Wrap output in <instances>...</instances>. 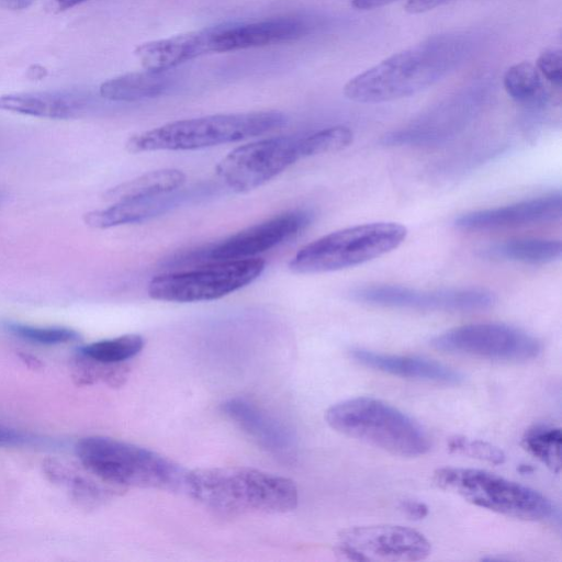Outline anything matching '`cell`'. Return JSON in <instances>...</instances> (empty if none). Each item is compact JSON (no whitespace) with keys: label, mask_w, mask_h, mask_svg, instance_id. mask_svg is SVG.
I'll return each instance as SVG.
<instances>
[{"label":"cell","mask_w":562,"mask_h":562,"mask_svg":"<svg viewBox=\"0 0 562 562\" xmlns=\"http://www.w3.org/2000/svg\"><path fill=\"white\" fill-rule=\"evenodd\" d=\"M184 490L198 503L222 515L286 513L299 502L292 480L247 467L188 471Z\"/></svg>","instance_id":"2"},{"label":"cell","mask_w":562,"mask_h":562,"mask_svg":"<svg viewBox=\"0 0 562 562\" xmlns=\"http://www.w3.org/2000/svg\"><path fill=\"white\" fill-rule=\"evenodd\" d=\"M537 69L548 81L560 87L562 83V52L560 49H547L542 52L537 61Z\"/></svg>","instance_id":"30"},{"label":"cell","mask_w":562,"mask_h":562,"mask_svg":"<svg viewBox=\"0 0 562 562\" xmlns=\"http://www.w3.org/2000/svg\"><path fill=\"white\" fill-rule=\"evenodd\" d=\"M400 508L413 519H423L428 514V507L424 503L413 499L402 501Z\"/></svg>","instance_id":"31"},{"label":"cell","mask_w":562,"mask_h":562,"mask_svg":"<svg viewBox=\"0 0 562 562\" xmlns=\"http://www.w3.org/2000/svg\"><path fill=\"white\" fill-rule=\"evenodd\" d=\"M447 1L448 0H407L404 4V10L412 14L424 13Z\"/></svg>","instance_id":"32"},{"label":"cell","mask_w":562,"mask_h":562,"mask_svg":"<svg viewBox=\"0 0 562 562\" xmlns=\"http://www.w3.org/2000/svg\"><path fill=\"white\" fill-rule=\"evenodd\" d=\"M308 211L293 210L249 226L194 254V260L214 261L250 258L292 238L311 223Z\"/></svg>","instance_id":"13"},{"label":"cell","mask_w":562,"mask_h":562,"mask_svg":"<svg viewBox=\"0 0 562 562\" xmlns=\"http://www.w3.org/2000/svg\"><path fill=\"white\" fill-rule=\"evenodd\" d=\"M353 142L352 131L344 125H335L300 137L303 158L336 153L349 147Z\"/></svg>","instance_id":"27"},{"label":"cell","mask_w":562,"mask_h":562,"mask_svg":"<svg viewBox=\"0 0 562 562\" xmlns=\"http://www.w3.org/2000/svg\"><path fill=\"white\" fill-rule=\"evenodd\" d=\"M29 76L32 78V79H40L42 78L43 76H45V69L38 65H34L32 66L30 69H29Z\"/></svg>","instance_id":"38"},{"label":"cell","mask_w":562,"mask_h":562,"mask_svg":"<svg viewBox=\"0 0 562 562\" xmlns=\"http://www.w3.org/2000/svg\"><path fill=\"white\" fill-rule=\"evenodd\" d=\"M395 0H351V5L357 10H372L386 5Z\"/></svg>","instance_id":"35"},{"label":"cell","mask_w":562,"mask_h":562,"mask_svg":"<svg viewBox=\"0 0 562 562\" xmlns=\"http://www.w3.org/2000/svg\"><path fill=\"white\" fill-rule=\"evenodd\" d=\"M325 419L334 430L391 454L418 457L430 449L428 435L414 419L374 397L336 403L326 411Z\"/></svg>","instance_id":"5"},{"label":"cell","mask_w":562,"mask_h":562,"mask_svg":"<svg viewBox=\"0 0 562 562\" xmlns=\"http://www.w3.org/2000/svg\"><path fill=\"white\" fill-rule=\"evenodd\" d=\"M170 87L171 78L166 72L144 70L105 80L101 83L99 93L110 101L133 102L159 97Z\"/></svg>","instance_id":"21"},{"label":"cell","mask_w":562,"mask_h":562,"mask_svg":"<svg viewBox=\"0 0 562 562\" xmlns=\"http://www.w3.org/2000/svg\"><path fill=\"white\" fill-rule=\"evenodd\" d=\"M439 351L498 361H527L541 352L529 333L501 323H475L446 330L430 340Z\"/></svg>","instance_id":"9"},{"label":"cell","mask_w":562,"mask_h":562,"mask_svg":"<svg viewBox=\"0 0 562 562\" xmlns=\"http://www.w3.org/2000/svg\"><path fill=\"white\" fill-rule=\"evenodd\" d=\"M562 195L553 192L509 205L468 212L454 220L464 232H488L560 221Z\"/></svg>","instance_id":"14"},{"label":"cell","mask_w":562,"mask_h":562,"mask_svg":"<svg viewBox=\"0 0 562 562\" xmlns=\"http://www.w3.org/2000/svg\"><path fill=\"white\" fill-rule=\"evenodd\" d=\"M34 0H0V7L9 10H23L33 4Z\"/></svg>","instance_id":"36"},{"label":"cell","mask_w":562,"mask_h":562,"mask_svg":"<svg viewBox=\"0 0 562 562\" xmlns=\"http://www.w3.org/2000/svg\"><path fill=\"white\" fill-rule=\"evenodd\" d=\"M0 202H1V194H0Z\"/></svg>","instance_id":"39"},{"label":"cell","mask_w":562,"mask_h":562,"mask_svg":"<svg viewBox=\"0 0 562 562\" xmlns=\"http://www.w3.org/2000/svg\"><path fill=\"white\" fill-rule=\"evenodd\" d=\"M213 29L214 26L143 43L136 47L135 56L145 70L166 72L211 53Z\"/></svg>","instance_id":"18"},{"label":"cell","mask_w":562,"mask_h":562,"mask_svg":"<svg viewBox=\"0 0 562 562\" xmlns=\"http://www.w3.org/2000/svg\"><path fill=\"white\" fill-rule=\"evenodd\" d=\"M432 481L472 505L508 517L535 521L552 514L551 502L538 491L485 470L445 467L435 471Z\"/></svg>","instance_id":"7"},{"label":"cell","mask_w":562,"mask_h":562,"mask_svg":"<svg viewBox=\"0 0 562 562\" xmlns=\"http://www.w3.org/2000/svg\"><path fill=\"white\" fill-rule=\"evenodd\" d=\"M89 0H44L45 7L52 12H61Z\"/></svg>","instance_id":"34"},{"label":"cell","mask_w":562,"mask_h":562,"mask_svg":"<svg viewBox=\"0 0 562 562\" xmlns=\"http://www.w3.org/2000/svg\"><path fill=\"white\" fill-rule=\"evenodd\" d=\"M266 262L256 257L207 261L194 269L154 277L147 285L156 301L193 303L212 301L255 281Z\"/></svg>","instance_id":"8"},{"label":"cell","mask_w":562,"mask_h":562,"mask_svg":"<svg viewBox=\"0 0 562 562\" xmlns=\"http://www.w3.org/2000/svg\"><path fill=\"white\" fill-rule=\"evenodd\" d=\"M286 123L279 111L213 114L170 122L128 138L133 154L156 150H192L235 143L274 131Z\"/></svg>","instance_id":"4"},{"label":"cell","mask_w":562,"mask_h":562,"mask_svg":"<svg viewBox=\"0 0 562 562\" xmlns=\"http://www.w3.org/2000/svg\"><path fill=\"white\" fill-rule=\"evenodd\" d=\"M27 436L15 429L0 427V447L20 446L27 441Z\"/></svg>","instance_id":"33"},{"label":"cell","mask_w":562,"mask_h":562,"mask_svg":"<svg viewBox=\"0 0 562 562\" xmlns=\"http://www.w3.org/2000/svg\"><path fill=\"white\" fill-rule=\"evenodd\" d=\"M221 409L236 426L260 447L279 458H288L294 449L291 431L256 404L234 397L222 403Z\"/></svg>","instance_id":"16"},{"label":"cell","mask_w":562,"mask_h":562,"mask_svg":"<svg viewBox=\"0 0 562 562\" xmlns=\"http://www.w3.org/2000/svg\"><path fill=\"white\" fill-rule=\"evenodd\" d=\"M561 429L544 424L529 427L521 438L524 449L554 473L561 471Z\"/></svg>","instance_id":"24"},{"label":"cell","mask_w":562,"mask_h":562,"mask_svg":"<svg viewBox=\"0 0 562 562\" xmlns=\"http://www.w3.org/2000/svg\"><path fill=\"white\" fill-rule=\"evenodd\" d=\"M307 29L305 20L297 16L217 25L211 37V53L237 52L290 42L303 36Z\"/></svg>","instance_id":"15"},{"label":"cell","mask_w":562,"mask_h":562,"mask_svg":"<svg viewBox=\"0 0 562 562\" xmlns=\"http://www.w3.org/2000/svg\"><path fill=\"white\" fill-rule=\"evenodd\" d=\"M19 357L21 360L31 369H40L42 368L43 363L40 359L36 357L29 355V353H20Z\"/></svg>","instance_id":"37"},{"label":"cell","mask_w":562,"mask_h":562,"mask_svg":"<svg viewBox=\"0 0 562 562\" xmlns=\"http://www.w3.org/2000/svg\"><path fill=\"white\" fill-rule=\"evenodd\" d=\"M465 46L458 36L428 38L355 76L345 85L344 94L366 104L414 95L446 77L464 57Z\"/></svg>","instance_id":"1"},{"label":"cell","mask_w":562,"mask_h":562,"mask_svg":"<svg viewBox=\"0 0 562 562\" xmlns=\"http://www.w3.org/2000/svg\"><path fill=\"white\" fill-rule=\"evenodd\" d=\"M186 180V175L179 169H158L111 188L105 193V198L117 202L161 195L177 191Z\"/></svg>","instance_id":"23"},{"label":"cell","mask_w":562,"mask_h":562,"mask_svg":"<svg viewBox=\"0 0 562 562\" xmlns=\"http://www.w3.org/2000/svg\"><path fill=\"white\" fill-rule=\"evenodd\" d=\"M87 99L71 91L20 92L0 95V110L27 116L68 120L80 115Z\"/></svg>","instance_id":"19"},{"label":"cell","mask_w":562,"mask_h":562,"mask_svg":"<svg viewBox=\"0 0 562 562\" xmlns=\"http://www.w3.org/2000/svg\"><path fill=\"white\" fill-rule=\"evenodd\" d=\"M407 228L395 222H372L324 235L302 247L289 262L295 273L337 271L379 258L403 244Z\"/></svg>","instance_id":"6"},{"label":"cell","mask_w":562,"mask_h":562,"mask_svg":"<svg viewBox=\"0 0 562 562\" xmlns=\"http://www.w3.org/2000/svg\"><path fill=\"white\" fill-rule=\"evenodd\" d=\"M335 553L348 561H419L431 550L415 529L398 525L356 526L337 536Z\"/></svg>","instance_id":"12"},{"label":"cell","mask_w":562,"mask_h":562,"mask_svg":"<svg viewBox=\"0 0 562 562\" xmlns=\"http://www.w3.org/2000/svg\"><path fill=\"white\" fill-rule=\"evenodd\" d=\"M503 83L508 95L518 102H536L542 97L539 71L530 63L521 61L510 66L504 75Z\"/></svg>","instance_id":"26"},{"label":"cell","mask_w":562,"mask_h":562,"mask_svg":"<svg viewBox=\"0 0 562 562\" xmlns=\"http://www.w3.org/2000/svg\"><path fill=\"white\" fill-rule=\"evenodd\" d=\"M483 256L496 260L544 265L562 256V244L555 239L518 238L491 245Z\"/></svg>","instance_id":"22"},{"label":"cell","mask_w":562,"mask_h":562,"mask_svg":"<svg viewBox=\"0 0 562 562\" xmlns=\"http://www.w3.org/2000/svg\"><path fill=\"white\" fill-rule=\"evenodd\" d=\"M349 353L357 363L395 376L443 385H458L464 380L461 372L426 358L383 353L363 348H352Z\"/></svg>","instance_id":"17"},{"label":"cell","mask_w":562,"mask_h":562,"mask_svg":"<svg viewBox=\"0 0 562 562\" xmlns=\"http://www.w3.org/2000/svg\"><path fill=\"white\" fill-rule=\"evenodd\" d=\"M143 347L142 336L126 334L86 345L80 348V355L102 363H124L137 356Z\"/></svg>","instance_id":"25"},{"label":"cell","mask_w":562,"mask_h":562,"mask_svg":"<svg viewBox=\"0 0 562 562\" xmlns=\"http://www.w3.org/2000/svg\"><path fill=\"white\" fill-rule=\"evenodd\" d=\"M448 449L457 454H462L480 461L493 464L505 462V453L497 446L480 439H471L463 436H454L448 441Z\"/></svg>","instance_id":"29"},{"label":"cell","mask_w":562,"mask_h":562,"mask_svg":"<svg viewBox=\"0 0 562 562\" xmlns=\"http://www.w3.org/2000/svg\"><path fill=\"white\" fill-rule=\"evenodd\" d=\"M302 158L300 138L269 137L233 149L217 164L216 173L233 191L247 192Z\"/></svg>","instance_id":"10"},{"label":"cell","mask_w":562,"mask_h":562,"mask_svg":"<svg viewBox=\"0 0 562 562\" xmlns=\"http://www.w3.org/2000/svg\"><path fill=\"white\" fill-rule=\"evenodd\" d=\"M350 297L375 306L445 313L485 311L496 301L491 291L481 288L418 290L391 284L356 288L350 291Z\"/></svg>","instance_id":"11"},{"label":"cell","mask_w":562,"mask_h":562,"mask_svg":"<svg viewBox=\"0 0 562 562\" xmlns=\"http://www.w3.org/2000/svg\"><path fill=\"white\" fill-rule=\"evenodd\" d=\"M3 326L16 337L42 345L66 344L80 338L78 331L68 327H37L15 322H5Z\"/></svg>","instance_id":"28"},{"label":"cell","mask_w":562,"mask_h":562,"mask_svg":"<svg viewBox=\"0 0 562 562\" xmlns=\"http://www.w3.org/2000/svg\"><path fill=\"white\" fill-rule=\"evenodd\" d=\"M75 449L83 467L104 483L168 492L184 490L188 471L154 450L102 436L82 438Z\"/></svg>","instance_id":"3"},{"label":"cell","mask_w":562,"mask_h":562,"mask_svg":"<svg viewBox=\"0 0 562 562\" xmlns=\"http://www.w3.org/2000/svg\"><path fill=\"white\" fill-rule=\"evenodd\" d=\"M182 198L184 195L181 193L170 192L150 198L117 201L109 207L86 213L83 221L88 226L99 229L140 223L169 211Z\"/></svg>","instance_id":"20"}]
</instances>
